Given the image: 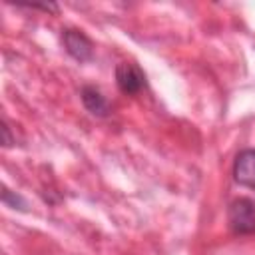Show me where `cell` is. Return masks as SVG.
<instances>
[{"instance_id": "6da1fadb", "label": "cell", "mask_w": 255, "mask_h": 255, "mask_svg": "<svg viewBox=\"0 0 255 255\" xmlns=\"http://www.w3.org/2000/svg\"><path fill=\"white\" fill-rule=\"evenodd\" d=\"M227 223L235 235L255 233V203L249 197H237L227 209Z\"/></svg>"}, {"instance_id": "7a4b0ae2", "label": "cell", "mask_w": 255, "mask_h": 255, "mask_svg": "<svg viewBox=\"0 0 255 255\" xmlns=\"http://www.w3.org/2000/svg\"><path fill=\"white\" fill-rule=\"evenodd\" d=\"M116 84H118L122 94L135 96L137 92H141L147 86V80H145L143 70L137 64H133V62H120L116 66Z\"/></svg>"}, {"instance_id": "3957f363", "label": "cell", "mask_w": 255, "mask_h": 255, "mask_svg": "<svg viewBox=\"0 0 255 255\" xmlns=\"http://www.w3.org/2000/svg\"><path fill=\"white\" fill-rule=\"evenodd\" d=\"M62 44H64L66 52L74 60H78V62H90L94 58V44H92V40L84 32H80L76 28H66L62 32Z\"/></svg>"}, {"instance_id": "277c9868", "label": "cell", "mask_w": 255, "mask_h": 255, "mask_svg": "<svg viewBox=\"0 0 255 255\" xmlns=\"http://www.w3.org/2000/svg\"><path fill=\"white\" fill-rule=\"evenodd\" d=\"M233 179L255 191V149H241L233 163Z\"/></svg>"}, {"instance_id": "5b68a950", "label": "cell", "mask_w": 255, "mask_h": 255, "mask_svg": "<svg viewBox=\"0 0 255 255\" xmlns=\"http://www.w3.org/2000/svg\"><path fill=\"white\" fill-rule=\"evenodd\" d=\"M80 98H82L84 108L90 114H94L98 118H106L110 114V102L106 100V96L96 86H84L80 90Z\"/></svg>"}, {"instance_id": "8992f818", "label": "cell", "mask_w": 255, "mask_h": 255, "mask_svg": "<svg viewBox=\"0 0 255 255\" xmlns=\"http://www.w3.org/2000/svg\"><path fill=\"white\" fill-rule=\"evenodd\" d=\"M2 201L8 205V207H12V209H26V201L18 195V193H12L10 189H4L2 191Z\"/></svg>"}, {"instance_id": "52a82bcc", "label": "cell", "mask_w": 255, "mask_h": 255, "mask_svg": "<svg viewBox=\"0 0 255 255\" xmlns=\"http://www.w3.org/2000/svg\"><path fill=\"white\" fill-rule=\"evenodd\" d=\"M2 135H4V145H6V147H10L14 141H12V137H10V128H8L6 120L2 122Z\"/></svg>"}]
</instances>
